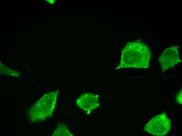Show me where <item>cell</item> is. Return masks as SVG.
Instances as JSON below:
<instances>
[{"label":"cell","mask_w":182,"mask_h":136,"mask_svg":"<svg viewBox=\"0 0 182 136\" xmlns=\"http://www.w3.org/2000/svg\"><path fill=\"white\" fill-rule=\"evenodd\" d=\"M151 58L149 47L138 40L128 43L122 52L119 64L116 70L129 68L147 69Z\"/></svg>","instance_id":"1"},{"label":"cell","mask_w":182,"mask_h":136,"mask_svg":"<svg viewBox=\"0 0 182 136\" xmlns=\"http://www.w3.org/2000/svg\"><path fill=\"white\" fill-rule=\"evenodd\" d=\"M171 121L165 114L155 116L144 127V130L153 135L164 136L170 128Z\"/></svg>","instance_id":"2"},{"label":"cell","mask_w":182,"mask_h":136,"mask_svg":"<svg viewBox=\"0 0 182 136\" xmlns=\"http://www.w3.org/2000/svg\"><path fill=\"white\" fill-rule=\"evenodd\" d=\"M58 91L45 95L39 102L38 116L41 120H44L51 116L56 102Z\"/></svg>","instance_id":"3"},{"label":"cell","mask_w":182,"mask_h":136,"mask_svg":"<svg viewBox=\"0 0 182 136\" xmlns=\"http://www.w3.org/2000/svg\"><path fill=\"white\" fill-rule=\"evenodd\" d=\"M178 47L175 46L167 48L159 58L163 72L178 64L180 61Z\"/></svg>","instance_id":"4"},{"label":"cell","mask_w":182,"mask_h":136,"mask_svg":"<svg viewBox=\"0 0 182 136\" xmlns=\"http://www.w3.org/2000/svg\"><path fill=\"white\" fill-rule=\"evenodd\" d=\"M98 96L91 93L83 94L76 101L77 105L82 109L90 111L99 105Z\"/></svg>","instance_id":"5"},{"label":"cell","mask_w":182,"mask_h":136,"mask_svg":"<svg viewBox=\"0 0 182 136\" xmlns=\"http://www.w3.org/2000/svg\"><path fill=\"white\" fill-rule=\"evenodd\" d=\"M52 135L54 136H73L65 125L61 124L55 130Z\"/></svg>","instance_id":"6"},{"label":"cell","mask_w":182,"mask_h":136,"mask_svg":"<svg viewBox=\"0 0 182 136\" xmlns=\"http://www.w3.org/2000/svg\"><path fill=\"white\" fill-rule=\"evenodd\" d=\"M45 1L51 4H54L56 1L55 0H46Z\"/></svg>","instance_id":"7"}]
</instances>
